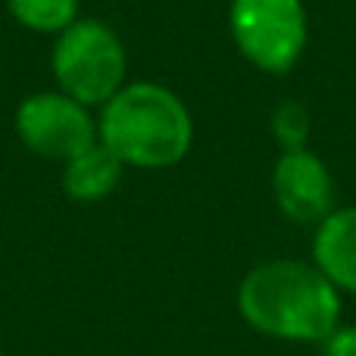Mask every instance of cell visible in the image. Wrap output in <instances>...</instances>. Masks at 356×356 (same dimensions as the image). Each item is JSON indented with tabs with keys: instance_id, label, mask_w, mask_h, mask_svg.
Segmentation results:
<instances>
[{
	"instance_id": "cell-1",
	"label": "cell",
	"mask_w": 356,
	"mask_h": 356,
	"mask_svg": "<svg viewBox=\"0 0 356 356\" xmlns=\"http://www.w3.org/2000/svg\"><path fill=\"white\" fill-rule=\"evenodd\" d=\"M238 313L253 332L322 344L341 325V291L307 259H266L238 284Z\"/></svg>"
},
{
	"instance_id": "cell-2",
	"label": "cell",
	"mask_w": 356,
	"mask_h": 356,
	"mask_svg": "<svg viewBox=\"0 0 356 356\" xmlns=\"http://www.w3.org/2000/svg\"><path fill=\"white\" fill-rule=\"evenodd\" d=\"M97 138L125 166L166 169L191 150L194 122L178 94L154 81H135L104 104Z\"/></svg>"
},
{
	"instance_id": "cell-3",
	"label": "cell",
	"mask_w": 356,
	"mask_h": 356,
	"mask_svg": "<svg viewBox=\"0 0 356 356\" xmlns=\"http://www.w3.org/2000/svg\"><path fill=\"white\" fill-rule=\"evenodd\" d=\"M129 56L119 35L100 19H75L54 47V75L66 97L104 106L125 88Z\"/></svg>"
},
{
	"instance_id": "cell-4",
	"label": "cell",
	"mask_w": 356,
	"mask_h": 356,
	"mask_svg": "<svg viewBox=\"0 0 356 356\" xmlns=\"http://www.w3.org/2000/svg\"><path fill=\"white\" fill-rule=\"evenodd\" d=\"M228 25L241 54L272 75H284L307 47L303 0H232Z\"/></svg>"
},
{
	"instance_id": "cell-5",
	"label": "cell",
	"mask_w": 356,
	"mask_h": 356,
	"mask_svg": "<svg viewBox=\"0 0 356 356\" xmlns=\"http://www.w3.org/2000/svg\"><path fill=\"white\" fill-rule=\"evenodd\" d=\"M16 131L31 154L54 163H69L100 141L88 106L66 97L63 91H41L25 97L16 110Z\"/></svg>"
},
{
	"instance_id": "cell-6",
	"label": "cell",
	"mask_w": 356,
	"mask_h": 356,
	"mask_svg": "<svg viewBox=\"0 0 356 356\" xmlns=\"http://www.w3.org/2000/svg\"><path fill=\"white\" fill-rule=\"evenodd\" d=\"M275 203L297 225H319L334 209V181L328 166L307 147L284 150L272 169Z\"/></svg>"
},
{
	"instance_id": "cell-7",
	"label": "cell",
	"mask_w": 356,
	"mask_h": 356,
	"mask_svg": "<svg viewBox=\"0 0 356 356\" xmlns=\"http://www.w3.org/2000/svg\"><path fill=\"white\" fill-rule=\"evenodd\" d=\"M313 263L338 291L356 294V207L332 209L316 225Z\"/></svg>"
},
{
	"instance_id": "cell-8",
	"label": "cell",
	"mask_w": 356,
	"mask_h": 356,
	"mask_svg": "<svg viewBox=\"0 0 356 356\" xmlns=\"http://www.w3.org/2000/svg\"><path fill=\"white\" fill-rule=\"evenodd\" d=\"M122 169L125 163L106 144L97 141L69 163H63V191L75 203L106 200L122 181Z\"/></svg>"
},
{
	"instance_id": "cell-9",
	"label": "cell",
	"mask_w": 356,
	"mask_h": 356,
	"mask_svg": "<svg viewBox=\"0 0 356 356\" xmlns=\"http://www.w3.org/2000/svg\"><path fill=\"white\" fill-rule=\"evenodd\" d=\"M13 19L29 31L60 35L79 19V0H6Z\"/></svg>"
},
{
	"instance_id": "cell-10",
	"label": "cell",
	"mask_w": 356,
	"mask_h": 356,
	"mask_svg": "<svg viewBox=\"0 0 356 356\" xmlns=\"http://www.w3.org/2000/svg\"><path fill=\"white\" fill-rule=\"evenodd\" d=\"M272 138L282 144L284 150H300L307 147L309 138V113L300 104L288 100V104L275 106L272 113Z\"/></svg>"
},
{
	"instance_id": "cell-11",
	"label": "cell",
	"mask_w": 356,
	"mask_h": 356,
	"mask_svg": "<svg viewBox=\"0 0 356 356\" xmlns=\"http://www.w3.org/2000/svg\"><path fill=\"white\" fill-rule=\"evenodd\" d=\"M319 347L322 356H356V325H338Z\"/></svg>"
},
{
	"instance_id": "cell-12",
	"label": "cell",
	"mask_w": 356,
	"mask_h": 356,
	"mask_svg": "<svg viewBox=\"0 0 356 356\" xmlns=\"http://www.w3.org/2000/svg\"><path fill=\"white\" fill-rule=\"evenodd\" d=\"M0 356H6V353H3V350H0Z\"/></svg>"
}]
</instances>
